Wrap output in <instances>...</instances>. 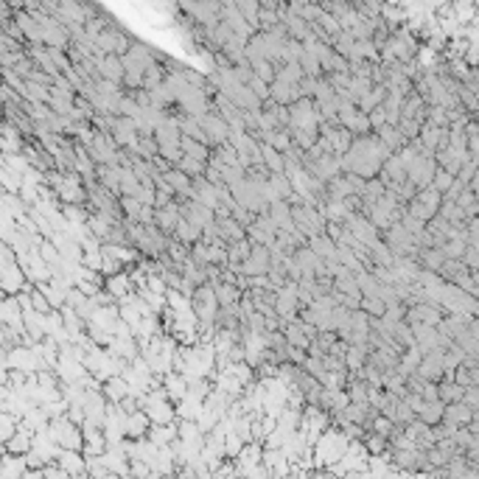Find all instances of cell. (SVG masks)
<instances>
[{
    "instance_id": "277c9868",
    "label": "cell",
    "mask_w": 479,
    "mask_h": 479,
    "mask_svg": "<svg viewBox=\"0 0 479 479\" xmlns=\"http://www.w3.org/2000/svg\"><path fill=\"white\" fill-rule=\"evenodd\" d=\"M440 205H443V194L435 188V185H426V188H421L418 194L407 202V211L412 213V216H418V219H423V222H429L432 216H437L440 213Z\"/></svg>"
},
{
    "instance_id": "f35d334b",
    "label": "cell",
    "mask_w": 479,
    "mask_h": 479,
    "mask_svg": "<svg viewBox=\"0 0 479 479\" xmlns=\"http://www.w3.org/2000/svg\"><path fill=\"white\" fill-rule=\"evenodd\" d=\"M244 446H247V440H244L236 429H230L227 437H225V454H227V460H236V457L244 451Z\"/></svg>"
},
{
    "instance_id": "30bf717a",
    "label": "cell",
    "mask_w": 479,
    "mask_h": 479,
    "mask_svg": "<svg viewBox=\"0 0 479 479\" xmlns=\"http://www.w3.org/2000/svg\"><path fill=\"white\" fill-rule=\"evenodd\" d=\"M303 165H306V171H309V174H314L317 179L331 182L334 177H339V174H342V154H336V152H325V154H320L317 160H306Z\"/></svg>"
},
{
    "instance_id": "ba28073f",
    "label": "cell",
    "mask_w": 479,
    "mask_h": 479,
    "mask_svg": "<svg viewBox=\"0 0 479 479\" xmlns=\"http://www.w3.org/2000/svg\"><path fill=\"white\" fill-rule=\"evenodd\" d=\"M87 146V152H90V157L95 160V163H118V143H115V138H113V132H102V129H95V138L90 140V143H84ZM121 165V163H118Z\"/></svg>"
},
{
    "instance_id": "4dcf8cb0",
    "label": "cell",
    "mask_w": 479,
    "mask_h": 479,
    "mask_svg": "<svg viewBox=\"0 0 479 479\" xmlns=\"http://www.w3.org/2000/svg\"><path fill=\"white\" fill-rule=\"evenodd\" d=\"M387 84H373V90L364 95V99L359 102V110H364L367 115L375 110V107H381V104H384V99H387Z\"/></svg>"
},
{
    "instance_id": "7402d4cb",
    "label": "cell",
    "mask_w": 479,
    "mask_h": 479,
    "mask_svg": "<svg viewBox=\"0 0 479 479\" xmlns=\"http://www.w3.org/2000/svg\"><path fill=\"white\" fill-rule=\"evenodd\" d=\"M34 446V429H29L23 421H20V429L3 443V451H12V454H29Z\"/></svg>"
},
{
    "instance_id": "bcb514c9",
    "label": "cell",
    "mask_w": 479,
    "mask_h": 479,
    "mask_svg": "<svg viewBox=\"0 0 479 479\" xmlns=\"http://www.w3.org/2000/svg\"><path fill=\"white\" fill-rule=\"evenodd\" d=\"M124 269H127V263H124L121 258H115V255H107V252H104V263H102V275H104V277L118 275V272H124Z\"/></svg>"
},
{
    "instance_id": "cb8c5ba5",
    "label": "cell",
    "mask_w": 479,
    "mask_h": 479,
    "mask_svg": "<svg viewBox=\"0 0 479 479\" xmlns=\"http://www.w3.org/2000/svg\"><path fill=\"white\" fill-rule=\"evenodd\" d=\"M309 247L317 252V255H323L328 263H334V261H339V244L328 236V233H320V236H311L309 238Z\"/></svg>"
},
{
    "instance_id": "f6af8a7d",
    "label": "cell",
    "mask_w": 479,
    "mask_h": 479,
    "mask_svg": "<svg viewBox=\"0 0 479 479\" xmlns=\"http://www.w3.org/2000/svg\"><path fill=\"white\" fill-rule=\"evenodd\" d=\"M454 179H457V177H454L451 171H446L443 165H437V174H435V182H432V185L440 190V194H446V190L454 185Z\"/></svg>"
},
{
    "instance_id": "d6986e66",
    "label": "cell",
    "mask_w": 479,
    "mask_h": 479,
    "mask_svg": "<svg viewBox=\"0 0 479 479\" xmlns=\"http://www.w3.org/2000/svg\"><path fill=\"white\" fill-rule=\"evenodd\" d=\"M443 320V311L435 306V303H412L407 309V323H429V325H437Z\"/></svg>"
},
{
    "instance_id": "e0dca14e",
    "label": "cell",
    "mask_w": 479,
    "mask_h": 479,
    "mask_svg": "<svg viewBox=\"0 0 479 479\" xmlns=\"http://www.w3.org/2000/svg\"><path fill=\"white\" fill-rule=\"evenodd\" d=\"M121 168L118 163H95V177H99V182L113 190L115 197H121Z\"/></svg>"
},
{
    "instance_id": "8fae6325",
    "label": "cell",
    "mask_w": 479,
    "mask_h": 479,
    "mask_svg": "<svg viewBox=\"0 0 479 479\" xmlns=\"http://www.w3.org/2000/svg\"><path fill=\"white\" fill-rule=\"evenodd\" d=\"M277 314L280 320H295L300 314V295H298V280H289L277 289Z\"/></svg>"
},
{
    "instance_id": "c3c4849f",
    "label": "cell",
    "mask_w": 479,
    "mask_h": 479,
    "mask_svg": "<svg viewBox=\"0 0 479 479\" xmlns=\"http://www.w3.org/2000/svg\"><path fill=\"white\" fill-rule=\"evenodd\" d=\"M370 124H373V132H375L381 124H387V110H384V104L375 107V110L370 113Z\"/></svg>"
},
{
    "instance_id": "ab89813d",
    "label": "cell",
    "mask_w": 479,
    "mask_h": 479,
    "mask_svg": "<svg viewBox=\"0 0 479 479\" xmlns=\"http://www.w3.org/2000/svg\"><path fill=\"white\" fill-rule=\"evenodd\" d=\"M138 149H140V157H143V160H154V157H160V143H157V138H154V135H140Z\"/></svg>"
},
{
    "instance_id": "7c38bea8",
    "label": "cell",
    "mask_w": 479,
    "mask_h": 479,
    "mask_svg": "<svg viewBox=\"0 0 479 479\" xmlns=\"http://www.w3.org/2000/svg\"><path fill=\"white\" fill-rule=\"evenodd\" d=\"M269 266H272V247L255 244L250 258L241 263V275H269Z\"/></svg>"
},
{
    "instance_id": "44dd1931",
    "label": "cell",
    "mask_w": 479,
    "mask_h": 479,
    "mask_svg": "<svg viewBox=\"0 0 479 479\" xmlns=\"http://www.w3.org/2000/svg\"><path fill=\"white\" fill-rule=\"evenodd\" d=\"M194 200H200V202H205V205H211L213 211L222 205V200H219V188L202 174V177H194Z\"/></svg>"
},
{
    "instance_id": "74e56055",
    "label": "cell",
    "mask_w": 479,
    "mask_h": 479,
    "mask_svg": "<svg viewBox=\"0 0 479 479\" xmlns=\"http://www.w3.org/2000/svg\"><path fill=\"white\" fill-rule=\"evenodd\" d=\"M462 398H465V387L460 384V381H448V378L440 381V401L454 404V401H462Z\"/></svg>"
},
{
    "instance_id": "83f0119b",
    "label": "cell",
    "mask_w": 479,
    "mask_h": 479,
    "mask_svg": "<svg viewBox=\"0 0 479 479\" xmlns=\"http://www.w3.org/2000/svg\"><path fill=\"white\" fill-rule=\"evenodd\" d=\"M375 135H378L381 140H384L393 152H398V149H404V146L409 143V138L401 132V127H398V124H381V127L375 129Z\"/></svg>"
},
{
    "instance_id": "52a82bcc",
    "label": "cell",
    "mask_w": 479,
    "mask_h": 479,
    "mask_svg": "<svg viewBox=\"0 0 479 479\" xmlns=\"http://www.w3.org/2000/svg\"><path fill=\"white\" fill-rule=\"evenodd\" d=\"M26 269L20 266L17 258H0V286H3V295H17L26 289Z\"/></svg>"
},
{
    "instance_id": "d590c367",
    "label": "cell",
    "mask_w": 479,
    "mask_h": 479,
    "mask_svg": "<svg viewBox=\"0 0 479 479\" xmlns=\"http://www.w3.org/2000/svg\"><path fill=\"white\" fill-rule=\"evenodd\" d=\"M17 429H20V418L9 409H0V446H3Z\"/></svg>"
},
{
    "instance_id": "8992f818",
    "label": "cell",
    "mask_w": 479,
    "mask_h": 479,
    "mask_svg": "<svg viewBox=\"0 0 479 479\" xmlns=\"http://www.w3.org/2000/svg\"><path fill=\"white\" fill-rule=\"evenodd\" d=\"M435 174H437V157L432 152H418L415 160L407 165V177L418 185V188H426L435 182Z\"/></svg>"
},
{
    "instance_id": "7bdbcfd3",
    "label": "cell",
    "mask_w": 479,
    "mask_h": 479,
    "mask_svg": "<svg viewBox=\"0 0 479 479\" xmlns=\"http://www.w3.org/2000/svg\"><path fill=\"white\" fill-rule=\"evenodd\" d=\"M362 309L370 317H381V314L387 311V303H384V298H362Z\"/></svg>"
},
{
    "instance_id": "d6a6232c",
    "label": "cell",
    "mask_w": 479,
    "mask_h": 479,
    "mask_svg": "<svg viewBox=\"0 0 479 479\" xmlns=\"http://www.w3.org/2000/svg\"><path fill=\"white\" fill-rule=\"evenodd\" d=\"M174 238H179V241H185V244H197V241L202 238V227H197L194 222H188V219L182 216L179 225H177V230H174Z\"/></svg>"
},
{
    "instance_id": "484cf974",
    "label": "cell",
    "mask_w": 479,
    "mask_h": 479,
    "mask_svg": "<svg viewBox=\"0 0 479 479\" xmlns=\"http://www.w3.org/2000/svg\"><path fill=\"white\" fill-rule=\"evenodd\" d=\"M102 390H104V396H107V401H113V404H121L129 393H132V384L124 378V375H113L110 381H104L102 384Z\"/></svg>"
},
{
    "instance_id": "7dc6e473",
    "label": "cell",
    "mask_w": 479,
    "mask_h": 479,
    "mask_svg": "<svg viewBox=\"0 0 479 479\" xmlns=\"http://www.w3.org/2000/svg\"><path fill=\"white\" fill-rule=\"evenodd\" d=\"M247 84H250V90H252V92L258 95V99H261V102H266V99H272V92H269V84H266L263 79H258L255 73L250 76V81H247Z\"/></svg>"
},
{
    "instance_id": "603a6c76",
    "label": "cell",
    "mask_w": 479,
    "mask_h": 479,
    "mask_svg": "<svg viewBox=\"0 0 479 479\" xmlns=\"http://www.w3.org/2000/svg\"><path fill=\"white\" fill-rule=\"evenodd\" d=\"M179 219H182V208H179V202H177V200H174V202H168L165 208H157V227H160L163 233L174 236V230H177Z\"/></svg>"
},
{
    "instance_id": "7a4b0ae2",
    "label": "cell",
    "mask_w": 479,
    "mask_h": 479,
    "mask_svg": "<svg viewBox=\"0 0 479 479\" xmlns=\"http://www.w3.org/2000/svg\"><path fill=\"white\" fill-rule=\"evenodd\" d=\"M348 448H350V437L339 429V426H328L323 435H320V440H317V446H314V462L317 465H334V462H339L345 454H348Z\"/></svg>"
},
{
    "instance_id": "1f68e13d",
    "label": "cell",
    "mask_w": 479,
    "mask_h": 479,
    "mask_svg": "<svg viewBox=\"0 0 479 479\" xmlns=\"http://www.w3.org/2000/svg\"><path fill=\"white\" fill-rule=\"evenodd\" d=\"M143 190V182H140V177L135 174V168L132 165H124L121 168V197L127 194V197H138Z\"/></svg>"
},
{
    "instance_id": "3957f363",
    "label": "cell",
    "mask_w": 479,
    "mask_h": 479,
    "mask_svg": "<svg viewBox=\"0 0 479 479\" xmlns=\"http://www.w3.org/2000/svg\"><path fill=\"white\" fill-rule=\"evenodd\" d=\"M292 216H295V225L303 236H320L325 233L328 227V219L323 216L320 205H309V202H300V205H292Z\"/></svg>"
},
{
    "instance_id": "60d3db41",
    "label": "cell",
    "mask_w": 479,
    "mask_h": 479,
    "mask_svg": "<svg viewBox=\"0 0 479 479\" xmlns=\"http://www.w3.org/2000/svg\"><path fill=\"white\" fill-rule=\"evenodd\" d=\"M177 165H179V168H182V171H185L188 177H202V174L208 171V163H205V160H197V157H188V154H185V157H182V160H179Z\"/></svg>"
},
{
    "instance_id": "8d00e7d4",
    "label": "cell",
    "mask_w": 479,
    "mask_h": 479,
    "mask_svg": "<svg viewBox=\"0 0 479 479\" xmlns=\"http://www.w3.org/2000/svg\"><path fill=\"white\" fill-rule=\"evenodd\" d=\"M384 171L390 174V179H393V182H407V179H409V177H407V163L401 160V154H398V152H393V154L387 157Z\"/></svg>"
},
{
    "instance_id": "d4e9b609",
    "label": "cell",
    "mask_w": 479,
    "mask_h": 479,
    "mask_svg": "<svg viewBox=\"0 0 479 479\" xmlns=\"http://www.w3.org/2000/svg\"><path fill=\"white\" fill-rule=\"evenodd\" d=\"M280 331L286 334V342H289V345L309 350L311 339H309V336H306V331L300 328V320H298V317H295V320H280Z\"/></svg>"
},
{
    "instance_id": "f1b7e54d",
    "label": "cell",
    "mask_w": 479,
    "mask_h": 479,
    "mask_svg": "<svg viewBox=\"0 0 479 479\" xmlns=\"http://www.w3.org/2000/svg\"><path fill=\"white\" fill-rule=\"evenodd\" d=\"M216 225H219V233H222V238L227 241V244H233V241H241V238H247V227L236 219V216H225V219H216Z\"/></svg>"
},
{
    "instance_id": "9c48e42d",
    "label": "cell",
    "mask_w": 479,
    "mask_h": 479,
    "mask_svg": "<svg viewBox=\"0 0 479 479\" xmlns=\"http://www.w3.org/2000/svg\"><path fill=\"white\" fill-rule=\"evenodd\" d=\"M202 124H205V132H208V140H211L213 149L222 146V143H227L230 135H233V127L225 121V115L216 110V104H211V110L202 115Z\"/></svg>"
},
{
    "instance_id": "f546056e",
    "label": "cell",
    "mask_w": 479,
    "mask_h": 479,
    "mask_svg": "<svg viewBox=\"0 0 479 479\" xmlns=\"http://www.w3.org/2000/svg\"><path fill=\"white\" fill-rule=\"evenodd\" d=\"M177 437H179V423L177 421L174 423H152V429H149V440H154L157 446H168Z\"/></svg>"
},
{
    "instance_id": "e575fe53",
    "label": "cell",
    "mask_w": 479,
    "mask_h": 479,
    "mask_svg": "<svg viewBox=\"0 0 479 479\" xmlns=\"http://www.w3.org/2000/svg\"><path fill=\"white\" fill-rule=\"evenodd\" d=\"M252 247H255V241L247 236V238H241V241H233V244H227V255H230V263H244L247 258H250V252H252ZM227 263V266H230Z\"/></svg>"
},
{
    "instance_id": "6da1fadb",
    "label": "cell",
    "mask_w": 479,
    "mask_h": 479,
    "mask_svg": "<svg viewBox=\"0 0 479 479\" xmlns=\"http://www.w3.org/2000/svg\"><path fill=\"white\" fill-rule=\"evenodd\" d=\"M393 154V149L381 140L375 132L370 135H356V140L350 143V149L342 154V171H356L367 179L378 177V171L384 168L387 157Z\"/></svg>"
},
{
    "instance_id": "b9f144b4",
    "label": "cell",
    "mask_w": 479,
    "mask_h": 479,
    "mask_svg": "<svg viewBox=\"0 0 479 479\" xmlns=\"http://www.w3.org/2000/svg\"><path fill=\"white\" fill-rule=\"evenodd\" d=\"M0 179H3V188H6V194H20V188H23V177L12 168L3 165V171H0Z\"/></svg>"
},
{
    "instance_id": "ac0fdd59",
    "label": "cell",
    "mask_w": 479,
    "mask_h": 479,
    "mask_svg": "<svg viewBox=\"0 0 479 479\" xmlns=\"http://www.w3.org/2000/svg\"><path fill=\"white\" fill-rule=\"evenodd\" d=\"M56 462L70 473V476H87V457L81 451H73V448H59L56 454Z\"/></svg>"
},
{
    "instance_id": "5b68a950",
    "label": "cell",
    "mask_w": 479,
    "mask_h": 479,
    "mask_svg": "<svg viewBox=\"0 0 479 479\" xmlns=\"http://www.w3.org/2000/svg\"><path fill=\"white\" fill-rule=\"evenodd\" d=\"M190 306H194L200 323H216V314H219L222 303H219V298H216V292H213L211 280L202 283V286H197V292L190 295Z\"/></svg>"
},
{
    "instance_id": "5bb4252c",
    "label": "cell",
    "mask_w": 479,
    "mask_h": 479,
    "mask_svg": "<svg viewBox=\"0 0 479 479\" xmlns=\"http://www.w3.org/2000/svg\"><path fill=\"white\" fill-rule=\"evenodd\" d=\"M211 286H213V292H216V298H219L222 306H233V303H238V300L244 298V289H241V286L233 283V280H225L222 272L211 277Z\"/></svg>"
},
{
    "instance_id": "836d02e7",
    "label": "cell",
    "mask_w": 479,
    "mask_h": 479,
    "mask_svg": "<svg viewBox=\"0 0 479 479\" xmlns=\"http://www.w3.org/2000/svg\"><path fill=\"white\" fill-rule=\"evenodd\" d=\"M261 152H263V165H269V171H286L283 152H277L269 140H261Z\"/></svg>"
},
{
    "instance_id": "ee69618b",
    "label": "cell",
    "mask_w": 479,
    "mask_h": 479,
    "mask_svg": "<svg viewBox=\"0 0 479 479\" xmlns=\"http://www.w3.org/2000/svg\"><path fill=\"white\" fill-rule=\"evenodd\" d=\"M121 208H124V213H127V219H135L138 222V216H140V211H143V202L138 200V197H121Z\"/></svg>"
},
{
    "instance_id": "9a60e30c",
    "label": "cell",
    "mask_w": 479,
    "mask_h": 479,
    "mask_svg": "<svg viewBox=\"0 0 479 479\" xmlns=\"http://www.w3.org/2000/svg\"><path fill=\"white\" fill-rule=\"evenodd\" d=\"M233 462H236V473H250L255 465L263 462V443H261V440H250V443L244 446V451H241Z\"/></svg>"
},
{
    "instance_id": "4fadbf2b",
    "label": "cell",
    "mask_w": 479,
    "mask_h": 479,
    "mask_svg": "<svg viewBox=\"0 0 479 479\" xmlns=\"http://www.w3.org/2000/svg\"><path fill=\"white\" fill-rule=\"evenodd\" d=\"M113 138L118 146H135L140 140V129H138V118H129V115H115V124H113Z\"/></svg>"
},
{
    "instance_id": "ffe728a7",
    "label": "cell",
    "mask_w": 479,
    "mask_h": 479,
    "mask_svg": "<svg viewBox=\"0 0 479 479\" xmlns=\"http://www.w3.org/2000/svg\"><path fill=\"white\" fill-rule=\"evenodd\" d=\"M202 407H205V396H200L197 390H188V396L177 404V415L182 421H200Z\"/></svg>"
},
{
    "instance_id": "4316f807",
    "label": "cell",
    "mask_w": 479,
    "mask_h": 479,
    "mask_svg": "<svg viewBox=\"0 0 479 479\" xmlns=\"http://www.w3.org/2000/svg\"><path fill=\"white\" fill-rule=\"evenodd\" d=\"M149 429H152V418L146 409H138L127 418V437H135V440L149 437Z\"/></svg>"
},
{
    "instance_id": "2e32d148",
    "label": "cell",
    "mask_w": 479,
    "mask_h": 479,
    "mask_svg": "<svg viewBox=\"0 0 479 479\" xmlns=\"http://www.w3.org/2000/svg\"><path fill=\"white\" fill-rule=\"evenodd\" d=\"M26 473H29L26 454L3 451V460H0V479H26Z\"/></svg>"
}]
</instances>
